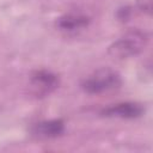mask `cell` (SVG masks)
Listing matches in <instances>:
<instances>
[{
  "label": "cell",
  "instance_id": "obj_1",
  "mask_svg": "<svg viewBox=\"0 0 153 153\" xmlns=\"http://www.w3.org/2000/svg\"><path fill=\"white\" fill-rule=\"evenodd\" d=\"M148 36L146 32L140 30H130L124 33L122 37L116 39L109 47V54L117 60L129 59L133 56L139 55L143 51L145 47L147 45Z\"/></svg>",
  "mask_w": 153,
  "mask_h": 153
},
{
  "label": "cell",
  "instance_id": "obj_2",
  "mask_svg": "<svg viewBox=\"0 0 153 153\" xmlns=\"http://www.w3.org/2000/svg\"><path fill=\"white\" fill-rule=\"evenodd\" d=\"M122 78L118 72L111 68H99L81 81V88L88 94H100L120 88Z\"/></svg>",
  "mask_w": 153,
  "mask_h": 153
},
{
  "label": "cell",
  "instance_id": "obj_3",
  "mask_svg": "<svg viewBox=\"0 0 153 153\" xmlns=\"http://www.w3.org/2000/svg\"><path fill=\"white\" fill-rule=\"evenodd\" d=\"M59 76L48 69H37L29 78V92L35 98H44L57 90Z\"/></svg>",
  "mask_w": 153,
  "mask_h": 153
},
{
  "label": "cell",
  "instance_id": "obj_4",
  "mask_svg": "<svg viewBox=\"0 0 153 153\" xmlns=\"http://www.w3.org/2000/svg\"><path fill=\"white\" fill-rule=\"evenodd\" d=\"M145 114V106L137 102H122L112 104L108 108H104L100 111V115L110 118H121V120H134L139 118Z\"/></svg>",
  "mask_w": 153,
  "mask_h": 153
},
{
  "label": "cell",
  "instance_id": "obj_5",
  "mask_svg": "<svg viewBox=\"0 0 153 153\" xmlns=\"http://www.w3.org/2000/svg\"><path fill=\"white\" fill-rule=\"evenodd\" d=\"M30 134L38 139H56L65 134L66 124L60 118L54 120H44L36 123H32L30 129Z\"/></svg>",
  "mask_w": 153,
  "mask_h": 153
},
{
  "label": "cell",
  "instance_id": "obj_6",
  "mask_svg": "<svg viewBox=\"0 0 153 153\" xmlns=\"http://www.w3.org/2000/svg\"><path fill=\"white\" fill-rule=\"evenodd\" d=\"M91 19L90 17L82 14V13H66L57 18L56 20V27L60 31L63 32H76L80 30H84L88 26Z\"/></svg>",
  "mask_w": 153,
  "mask_h": 153
},
{
  "label": "cell",
  "instance_id": "obj_7",
  "mask_svg": "<svg viewBox=\"0 0 153 153\" xmlns=\"http://www.w3.org/2000/svg\"><path fill=\"white\" fill-rule=\"evenodd\" d=\"M136 6L141 12L151 16V13H152V0H136Z\"/></svg>",
  "mask_w": 153,
  "mask_h": 153
},
{
  "label": "cell",
  "instance_id": "obj_8",
  "mask_svg": "<svg viewBox=\"0 0 153 153\" xmlns=\"http://www.w3.org/2000/svg\"><path fill=\"white\" fill-rule=\"evenodd\" d=\"M130 14V10L128 7H124V8H121L118 11V18L122 19V20H126Z\"/></svg>",
  "mask_w": 153,
  "mask_h": 153
}]
</instances>
